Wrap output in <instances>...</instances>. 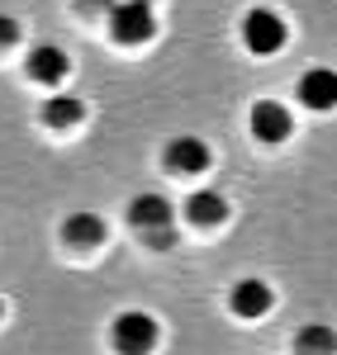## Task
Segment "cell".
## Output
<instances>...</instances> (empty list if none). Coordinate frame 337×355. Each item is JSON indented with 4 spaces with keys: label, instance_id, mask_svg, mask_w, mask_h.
Masks as SVG:
<instances>
[{
    "label": "cell",
    "instance_id": "obj_11",
    "mask_svg": "<svg viewBox=\"0 0 337 355\" xmlns=\"http://www.w3.org/2000/svg\"><path fill=\"white\" fill-rule=\"evenodd\" d=\"M271 308V289L261 284V279H243L238 289H233V313L238 318H261Z\"/></svg>",
    "mask_w": 337,
    "mask_h": 355
},
{
    "label": "cell",
    "instance_id": "obj_13",
    "mask_svg": "<svg viewBox=\"0 0 337 355\" xmlns=\"http://www.w3.org/2000/svg\"><path fill=\"white\" fill-rule=\"evenodd\" d=\"M299 351L304 355H333V331L328 327H304L299 331Z\"/></svg>",
    "mask_w": 337,
    "mask_h": 355
},
{
    "label": "cell",
    "instance_id": "obj_6",
    "mask_svg": "<svg viewBox=\"0 0 337 355\" xmlns=\"http://www.w3.org/2000/svg\"><path fill=\"white\" fill-rule=\"evenodd\" d=\"M209 147L199 142V137H171L167 142V171L176 175H199V171H209Z\"/></svg>",
    "mask_w": 337,
    "mask_h": 355
},
{
    "label": "cell",
    "instance_id": "obj_15",
    "mask_svg": "<svg viewBox=\"0 0 337 355\" xmlns=\"http://www.w3.org/2000/svg\"><path fill=\"white\" fill-rule=\"evenodd\" d=\"M85 5H114V0H85Z\"/></svg>",
    "mask_w": 337,
    "mask_h": 355
},
{
    "label": "cell",
    "instance_id": "obj_16",
    "mask_svg": "<svg viewBox=\"0 0 337 355\" xmlns=\"http://www.w3.org/2000/svg\"><path fill=\"white\" fill-rule=\"evenodd\" d=\"M133 5H152V0H133Z\"/></svg>",
    "mask_w": 337,
    "mask_h": 355
},
{
    "label": "cell",
    "instance_id": "obj_3",
    "mask_svg": "<svg viewBox=\"0 0 337 355\" xmlns=\"http://www.w3.org/2000/svg\"><path fill=\"white\" fill-rule=\"evenodd\" d=\"M110 28L119 43H147L157 33V19H152V5H133V0H119L110 5Z\"/></svg>",
    "mask_w": 337,
    "mask_h": 355
},
{
    "label": "cell",
    "instance_id": "obj_17",
    "mask_svg": "<svg viewBox=\"0 0 337 355\" xmlns=\"http://www.w3.org/2000/svg\"><path fill=\"white\" fill-rule=\"evenodd\" d=\"M0 313H5V303H0Z\"/></svg>",
    "mask_w": 337,
    "mask_h": 355
},
{
    "label": "cell",
    "instance_id": "obj_12",
    "mask_svg": "<svg viewBox=\"0 0 337 355\" xmlns=\"http://www.w3.org/2000/svg\"><path fill=\"white\" fill-rule=\"evenodd\" d=\"M62 237L72 246H95V242H105V223L95 218V214H72V218L62 223Z\"/></svg>",
    "mask_w": 337,
    "mask_h": 355
},
{
    "label": "cell",
    "instance_id": "obj_14",
    "mask_svg": "<svg viewBox=\"0 0 337 355\" xmlns=\"http://www.w3.org/2000/svg\"><path fill=\"white\" fill-rule=\"evenodd\" d=\"M15 38H19V24H15L10 15H0V48H10Z\"/></svg>",
    "mask_w": 337,
    "mask_h": 355
},
{
    "label": "cell",
    "instance_id": "obj_7",
    "mask_svg": "<svg viewBox=\"0 0 337 355\" xmlns=\"http://www.w3.org/2000/svg\"><path fill=\"white\" fill-rule=\"evenodd\" d=\"M67 71H72V62H67V53H62V48H53V43L28 53V76H33V81L62 85V81H67Z\"/></svg>",
    "mask_w": 337,
    "mask_h": 355
},
{
    "label": "cell",
    "instance_id": "obj_4",
    "mask_svg": "<svg viewBox=\"0 0 337 355\" xmlns=\"http://www.w3.org/2000/svg\"><path fill=\"white\" fill-rule=\"evenodd\" d=\"M114 346H119V355H147L157 346V322L147 313H124L114 322Z\"/></svg>",
    "mask_w": 337,
    "mask_h": 355
},
{
    "label": "cell",
    "instance_id": "obj_9",
    "mask_svg": "<svg viewBox=\"0 0 337 355\" xmlns=\"http://www.w3.org/2000/svg\"><path fill=\"white\" fill-rule=\"evenodd\" d=\"M186 218H195L199 227H214V223L228 218V199L219 190H195L186 199Z\"/></svg>",
    "mask_w": 337,
    "mask_h": 355
},
{
    "label": "cell",
    "instance_id": "obj_8",
    "mask_svg": "<svg viewBox=\"0 0 337 355\" xmlns=\"http://www.w3.org/2000/svg\"><path fill=\"white\" fill-rule=\"evenodd\" d=\"M299 100H304L309 110H333V105H337V71L313 67L309 76L299 81Z\"/></svg>",
    "mask_w": 337,
    "mask_h": 355
},
{
    "label": "cell",
    "instance_id": "obj_2",
    "mask_svg": "<svg viewBox=\"0 0 337 355\" xmlns=\"http://www.w3.org/2000/svg\"><path fill=\"white\" fill-rule=\"evenodd\" d=\"M243 43H247V53L256 57H271L285 48V19L276 10H252L247 19H243Z\"/></svg>",
    "mask_w": 337,
    "mask_h": 355
},
{
    "label": "cell",
    "instance_id": "obj_1",
    "mask_svg": "<svg viewBox=\"0 0 337 355\" xmlns=\"http://www.w3.org/2000/svg\"><path fill=\"white\" fill-rule=\"evenodd\" d=\"M129 223L142 232V242L152 246V251H167L176 242V209H171L162 194H138L129 204Z\"/></svg>",
    "mask_w": 337,
    "mask_h": 355
},
{
    "label": "cell",
    "instance_id": "obj_5",
    "mask_svg": "<svg viewBox=\"0 0 337 355\" xmlns=\"http://www.w3.org/2000/svg\"><path fill=\"white\" fill-rule=\"evenodd\" d=\"M290 128H295V119H290V110L281 100H256L252 105V133L261 142H285Z\"/></svg>",
    "mask_w": 337,
    "mask_h": 355
},
{
    "label": "cell",
    "instance_id": "obj_10",
    "mask_svg": "<svg viewBox=\"0 0 337 355\" xmlns=\"http://www.w3.org/2000/svg\"><path fill=\"white\" fill-rule=\"evenodd\" d=\"M43 119H48V128H76L85 119V105L76 95L57 90V95H48V105H43Z\"/></svg>",
    "mask_w": 337,
    "mask_h": 355
}]
</instances>
